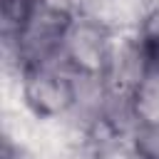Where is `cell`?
<instances>
[{"label":"cell","mask_w":159,"mask_h":159,"mask_svg":"<svg viewBox=\"0 0 159 159\" xmlns=\"http://www.w3.org/2000/svg\"><path fill=\"white\" fill-rule=\"evenodd\" d=\"M75 17H77V12H72L65 2L42 0L35 10L32 20L27 22L25 32L20 35V40L12 45V50L20 60V70L35 67V65H55V60H60L65 37H67Z\"/></svg>","instance_id":"6da1fadb"},{"label":"cell","mask_w":159,"mask_h":159,"mask_svg":"<svg viewBox=\"0 0 159 159\" xmlns=\"http://www.w3.org/2000/svg\"><path fill=\"white\" fill-rule=\"evenodd\" d=\"M60 60H62L67 72H72L77 77H84V80L104 82L109 77L112 62H114L112 60L109 32L97 20L77 15L67 37H65Z\"/></svg>","instance_id":"7a4b0ae2"},{"label":"cell","mask_w":159,"mask_h":159,"mask_svg":"<svg viewBox=\"0 0 159 159\" xmlns=\"http://www.w3.org/2000/svg\"><path fill=\"white\" fill-rule=\"evenodd\" d=\"M20 92L25 107L37 119H55L77 104V82L72 72L55 65H35L20 70Z\"/></svg>","instance_id":"3957f363"},{"label":"cell","mask_w":159,"mask_h":159,"mask_svg":"<svg viewBox=\"0 0 159 159\" xmlns=\"http://www.w3.org/2000/svg\"><path fill=\"white\" fill-rule=\"evenodd\" d=\"M134 50H137L144 75L159 77V5H154L142 17Z\"/></svg>","instance_id":"277c9868"},{"label":"cell","mask_w":159,"mask_h":159,"mask_svg":"<svg viewBox=\"0 0 159 159\" xmlns=\"http://www.w3.org/2000/svg\"><path fill=\"white\" fill-rule=\"evenodd\" d=\"M42 0H0V35L7 47H12L32 20Z\"/></svg>","instance_id":"5b68a950"},{"label":"cell","mask_w":159,"mask_h":159,"mask_svg":"<svg viewBox=\"0 0 159 159\" xmlns=\"http://www.w3.org/2000/svg\"><path fill=\"white\" fill-rule=\"evenodd\" d=\"M132 147L137 159H159V122H139Z\"/></svg>","instance_id":"8992f818"}]
</instances>
